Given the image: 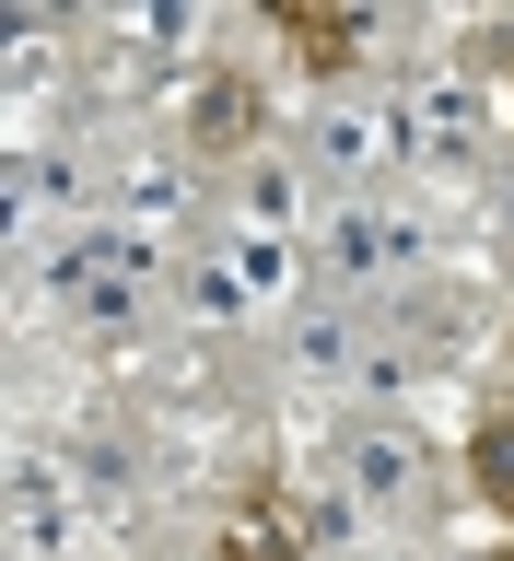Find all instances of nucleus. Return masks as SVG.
<instances>
[{"label":"nucleus","instance_id":"nucleus-2","mask_svg":"<svg viewBox=\"0 0 514 561\" xmlns=\"http://www.w3.org/2000/svg\"><path fill=\"white\" fill-rule=\"evenodd\" d=\"M421 257H433V222L410 199H328L316 222V293H340V305H375V293H410Z\"/></svg>","mask_w":514,"mask_h":561},{"label":"nucleus","instance_id":"nucleus-6","mask_svg":"<svg viewBox=\"0 0 514 561\" xmlns=\"http://www.w3.org/2000/svg\"><path fill=\"white\" fill-rule=\"evenodd\" d=\"M468 456H480V480H491V491H514V410L480 421V445H468Z\"/></svg>","mask_w":514,"mask_h":561},{"label":"nucleus","instance_id":"nucleus-7","mask_svg":"<svg viewBox=\"0 0 514 561\" xmlns=\"http://www.w3.org/2000/svg\"><path fill=\"white\" fill-rule=\"evenodd\" d=\"M175 561H222V550H175Z\"/></svg>","mask_w":514,"mask_h":561},{"label":"nucleus","instance_id":"nucleus-4","mask_svg":"<svg viewBox=\"0 0 514 561\" xmlns=\"http://www.w3.org/2000/svg\"><path fill=\"white\" fill-rule=\"evenodd\" d=\"M340 503L351 515H410L421 503V445L398 421H351L340 433Z\"/></svg>","mask_w":514,"mask_h":561},{"label":"nucleus","instance_id":"nucleus-3","mask_svg":"<svg viewBox=\"0 0 514 561\" xmlns=\"http://www.w3.org/2000/svg\"><path fill=\"white\" fill-rule=\"evenodd\" d=\"M270 351H281V375H305V386H351L375 340H363V305H340V293H305V305H281Z\"/></svg>","mask_w":514,"mask_h":561},{"label":"nucleus","instance_id":"nucleus-1","mask_svg":"<svg viewBox=\"0 0 514 561\" xmlns=\"http://www.w3.org/2000/svg\"><path fill=\"white\" fill-rule=\"evenodd\" d=\"M293 152H305V175L328 187V199H375L386 175L410 164V105H398V82L386 94H328L293 105Z\"/></svg>","mask_w":514,"mask_h":561},{"label":"nucleus","instance_id":"nucleus-5","mask_svg":"<svg viewBox=\"0 0 514 561\" xmlns=\"http://www.w3.org/2000/svg\"><path fill=\"white\" fill-rule=\"evenodd\" d=\"M316 222H328V210H316V175H305V152H258V164L235 175V234H270V245H316Z\"/></svg>","mask_w":514,"mask_h":561}]
</instances>
